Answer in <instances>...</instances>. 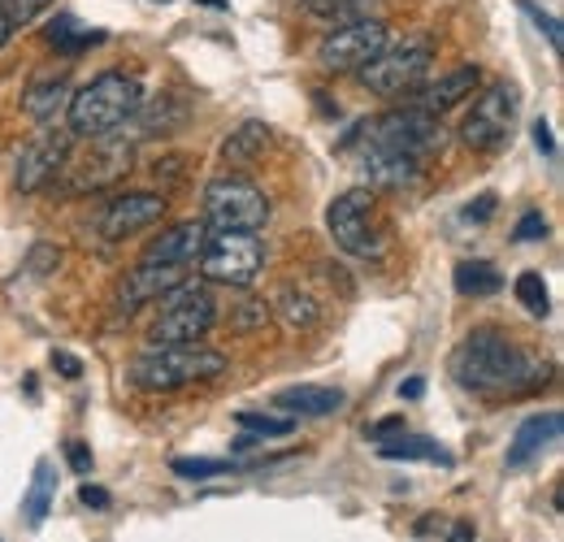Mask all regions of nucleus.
<instances>
[{
  "instance_id": "nucleus-1",
  "label": "nucleus",
  "mask_w": 564,
  "mask_h": 542,
  "mask_svg": "<svg viewBox=\"0 0 564 542\" xmlns=\"http://www.w3.org/2000/svg\"><path fill=\"white\" fill-rule=\"evenodd\" d=\"M452 378L460 391L469 395H487V400H517L530 395L539 387H547L552 365L534 351H525L517 339H508L499 326H478L469 330L460 347L447 360Z\"/></svg>"
},
{
  "instance_id": "nucleus-2",
  "label": "nucleus",
  "mask_w": 564,
  "mask_h": 542,
  "mask_svg": "<svg viewBox=\"0 0 564 542\" xmlns=\"http://www.w3.org/2000/svg\"><path fill=\"white\" fill-rule=\"evenodd\" d=\"M140 109H143L140 78H131L122 69H105L83 91L70 96V105H66V131L74 139L113 136L118 127H127L131 118H140Z\"/></svg>"
},
{
  "instance_id": "nucleus-3",
  "label": "nucleus",
  "mask_w": 564,
  "mask_h": 542,
  "mask_svg": "<svg viewBox=\"0 0 564 542\" xmlns=\"http://www.w3.org/2000/svg\"><path fill=\"white\" fill-rule=\"evenodd\" d=\"M226 373V356L217 347L200 343H148L140 356L127 365L131 387L165 395V391H183L196 382H213Z\"/></svg>"
},
{
  "instance_id": "nucleus-4",
  "label": "nucleus",
  "mask_w": 564,
  "mask_h": 542,
  "mask_svg": "<svg viewBox=\"0 0 564 542\" xmlns=\"http://www.w3.org/2000/svg\"><path fill=\"white\" fill-rule=\"evenodd\" d=\"M326 230L339 252L356 261H382L387 257V235L378 226V200L369 187H348L326 208Z\"/></svg>"
},
{
  "instance_id": "nucleus-5",
  "label": "nucleus",
  "mask_w": 564,
  "mask_h": 542,
  "mask_svg": "<svg viewBox=\"0 0 564 542\" xmlns=\"http://www.w3.org/2000/svg\"><path fill=\"white\" fill-rule=\"evenodd\" d=\"M156 317L148 326V343H200L217 326V300L200 282H178L170 295L156 300Z\"/></svg>"
},
{
  "instance_id": "nucleus-6",
  "label": "nucleus",
  "mask_w": 564,
  "mask_h": 542,
  "mask_svg": "<svg viewBox=\"0 0 564 542\" xmlns=\"http://www.w3.org/2000/svg\"><path fill=\"white\" fill-rule=\"evenodd\" d=\"M430 66H434V44L425 35H409L404 44H387L369 66H360V83H365V91L395 100V96L417 91Z\"/></svg>"
},
{
  "instance_id": "nucleus-7",
  "label": "nucleus",
  "mask_w": 564,
  "mask_h": 542,
  "mask_svg": "<svg viewBox=\"0 0 564 542\" xmlns=\"http://www.w3.org/2000/svg\"><path fill=\"white\" fill-rule=\"evenodd\" d=\"M200 273L221 286H252L257 273L265 270V243L257 239V230H209L205 252L196 257Z\"/></svg>"
},
{
  "instance_id": "nucleus-8",
  "label": "nucleus",
  "mask_w": 564,
  "mask_h": 542,
  "mask_svg": "<svg viewBox=\"0 0 564 542\" xmlns=\"http://www.w3.org/2000/svg\"><path fill=\"white\" fill-rule=\"evenodd\" d=\"M270 221V200L243 174H217L205 183V226L209 230H261Z\"/></svg>"
},
{
  "instance_id": "nucleus-9",
  "label": "nucleus",
  "mask_w": 564,
  "mask_h": 542,
  "mask_svg": "<svg viewBox=\"0 0 564 542\" xmlns=\"http://www.w3.org/2000/svg\"><path fill=\"white\" fill-rule=\"evenodd\" d=\"M517 100L521 91L512 83H487L482 91H474V105L460 122V143L469 152H495L503 148V139L512 136V122H517Z\"/></svg>"
},
{
  "instance_id": "nucleus-10",
  "label": "nucleus",
  "mask_w": 564,
  "mask_h": 542,
  "mask_svg": "<svg viewBox=\"0 0 564 542\" xmlns=\"http://www.w3.org/2000/svg\"><path fill=\"white\" fill-rule=\"evenodd\" d=\"M391 44V26L382 18H356L330 26V35L317 44V66L326 74H348V69L369 66L382 48Z\"/></svg>"
},
{
  "instance_id": "nucleus-11",
  "label": "nucleus",
  "mask_w": 564,
  "mask_h": 542,
  "mask_svg": "<svg viewBox=\"0 0 564 542\" xmlns=\"http://www.w3.org/2000/svg\"><path fill=\"white\" fill-rule=\"evenodd\" d=\"M365 143L400 152V156L422 165L425 156L443 143V122L430 118V113H417V109H391V113H382L365 127Z\"/></svg>"
},
{
  "instance_id": "nucleus-12",
  "label": "nucleus",
  "mask_w": 564,
  "mask_h": 542,
  "mask_svg": "<svg viewBox=\"0 0 564 542\" xmlns=\"http://www.w3.org/2000/svg\"><path fill=\"white\" fill-rule=\"evenodd\" d=\"M70 148H74L70 131H44L40 139H31L22 148V156H18V165H13V187L22 196H31V192L48 187L53 178H62L66 165H70Z\"/></svg>"
},
{
  "instance_id": "nucleus-13",
  "label": "nucleus",
  "mask_w": 564,
  "mask_h": 542,
  "mask_svg": "<svg viewBox=\"0 0 564 542\" xmlns=\"http://www.w3.org/2000/svg\"><path fill=\"white\" fill-rule=\"evenodd\" d=\"M161 217H165V196H156V192H127V196H113L100 208L96 230H100V239L118 243V239H131V235H140L148 226H156Z\"/></svg>"
},
{
  "instance_id": "nucleus-14",
  "label": "nucleus",
  "mask_w": 564,
  "mask_h": 542,
  "mask_svg": "<svg viewBox=\"0 0 564 542\" xmlns=\"http://www.w3.org/2000/svg\"><path fill=\"white\" fill-rule=\"evenodd\" d=\"M178 282H187V273L178 270V265H152V261H143V265H135V270L118 282L113 308H118V317H135L140 308L156 304L161 295H170Z\"/></svg>"
},
{
  "instance_id": "nucleus-15",
  "label": "nucleus",
  "mask_w": 564,
  "mask_h": 542,
  "mask_svg": "<svg viewBox=\"0 0 564 542\" xmlns=\"http://www.w3.org/2000/svg\"><path fill=\"white\" fill-rule=\"evenodd\" d=\"M478 87H482V66H456V69H447V74H438L434 83H422L409 109L438 118V113H447V109L465 105Z\"/></svg>"
},
{
  "instance_id": "nucleus-16",
  "label": "nucleus",
  "mask_w": 564,
  "mask_h": 542,
  "mask_svg": "<svg viewBox=\"0 0 564 542\" xmlns=\"http://www.w3.org/2000/svg\"><path fill=\"white\" fill-rule=\"evenodd\" d=\"M205 239H209V226H205V217H196V221H174V226H165L148 248H143V261H152V265H178V270H187L200 252H205Z\"/></svg>"
},
{
  "instance_id": "nucleus-17",
  "label": "nucleus",
  "mask_w": 564,
  "mask_h": 542,
  "mask_svg": "<svg viewBox=\"0 0 564 542\" xmlns=\"http://www.w3.org/2000/svg\"><path fill=\"white\" fill-rule=\"evenodd\" d=\"M127 165H131V143L100 136L96 148H91V156L83 161V170L74 174L70 192H100V187H109L113 178H122Z\"/></svg>"
},
{
  "instance_id": "nucleus-18",
  "label": "nucleus",
  "mask_w": 564,
  "mask_h": 542,
  "mask_svg": "<svg viewBox=\"0 0 564 542\" xmlns=\"http://www.w3.org/2000/svg\"><path fill=\"white\" fill-rule=\"evenodd\" d=\"M564 434V416L561 412H539V416H525L508 443V469H525L530 460H539L547 447H556Z\"/></svg>"
},
{
  "instance_id": "nucleus-19",
  "label": "nucleus",
  "mask_w": 564,
  "mask_h": 542,
  "mask_svg": "<svg viewBox=\"0 0 564 542\" xmlns=\"http://www.w3.org/2000/svg\"><path fill=\"white\" fill-rule=\"evenodd\" d=\"M360 170L369 178V192H400L422 174L417 161H409L400 152H387V148H373V143H360Z\"/></svg>"
},
{
  "instance_id": "nucleus-20",
  "label": "nucleus",
  "mask_w": 564,
  "mask_h": 542,
  "mask_svg": "<svg viewBox=\"0 0 564 542\" xmlns=\"http://www.w3.org/2000/svg\"><path fill=\"white\" fill-rule=\"evenodd\" d=\"M70 83H66V74H48V78H35V83H26V91H22V113L31 118V122H40V127H53L62 113H66V105H70Z\"/></svg>"
},
{
  "instance_id": "nucleus-21",
  "label": "nucleus",
  "mask_w": 564,
  "mask_h": 542,
  "mask_svg": "<svg viewBox=\"0 0 564 542\" xmlns=\"http://www.w3.org/2000/svg\"><path fill=\"white\" fill-rule=\"evenodd\" d=\"M378 456H382V460H422V465L452 469V452H447L443 443L422 438V434H409V430H400V434L382 438V443H378Z\"/></svg>"
},
{
  "instance_id": "nucleus-22",
  "label": "nucleus",
  "mask_w": 564,
  "mask_h": 542,
  "mask_svg": "<svg viewBox=\"0 0 564 542\" xmlns=\"http://www.w3.org/2000/svg\"><path fill=\"white\" fill-rule=\"evenodd\" d=\"M274 404L291 416H330L344 408V391L339 387H286L274 395Z\"/></svg>"
},
{
  "instance_id": "nucleus-23",
  "label": "nucleus",
  "mask_w": 564,
  "mask_h": 542,
  "mask_svg": "<svg viewBox=\"0 0 564 542\" xmlns=\"http://www.w3.org/2000/svg\"><path fill=\"white\" fill-rule=\"evenodd\" d=\"M44 40H48V48H57V53H83V48H96V44H105V31H91V26H83L74 13H57V18L48 22Z\"/></svg>"
},
{
  "instance_id": "nucleus-24",
  "label": "nucleus",
  "mask_w": 564,
  "mask_h": 542,
  "mask_svg": "<svg viewBox=\"0 0 564 542\" xmlns=\"http://www.w3.org/2000/svg\"><path fill=\"white\" fill-rule=\"evenodd\" d=\"M270 313H282V322L291 326V330H313L317 322H322V308H317V300L308 295V291H300V286H282L279 300H274V308Z\"/></svg>"
},
{
  "instance_id": "nucleus-25",
  "label": "nucleus",
  "mask_w": 564,
  "mask_h": 542,
  "mask_svg": "<svg viewBox=\"0 0 564 542\" xmlns=\"http://www.w3.org/2000/svg\"><path fill=\"white\" fill-rule=\"evenodd\" d=\"M53 495H57V469H53V460H40V465H35V477H31V495H26V503H22L26 525H40V521L48 517Z\"/></svg>"
},
{
  "instance_id": "nucleus-26",
  "label": "nucleus",
  "mask_w": 564,
  "mask_h": 542,
  "mask_svg": "<svg viewBox=\"0 0 564 542\" xmlns=\"http://www.w3.org/2000/svg\"><path fill=\"white\" fill-rule=\"evenodd\" d=\"M265 143H270V127H265V122H243L235 136L221 143V156H226L230 165H243V161L261 156Z\"/></svg>"
},
{
  "instance_id": "nucleus-27",
  "label": "nucleus",
  "mask_w": 564,
  "mask_h": 542,
  "mask_svg": "<svg viewBox=\"0 0 564 542\" xmlns=\"http://www.w3.org/2000/svg\"><path fill=\"white\" fill-rule=\"evenodd\" d=\"M503 286V278L491 261H460L456 265V291L460 295H495Z\"/></svg>"
},
{
  "instance_id": "nucleus-28",
  "label": "nucleus",
  "mask_w": 564,
  "mask_h": 542,
  "mask_svg": "<svg viewBox=\"0 0 564 542\" xmlns=\"http://www.w3.org/2000/svg\"><path fill=\"white\" fill-rule=\"evenodd\" d=\"M517 300H521V308L530 313V317H547L552 313V295H547V286H543V273H534V270H525L521 278H517Z\"/></svg>"
},
{
  "instance_id": "nucleus-29",
  "label": "nucleus",
  "mask_w": 564,
  "mask_h": 542,
  "mask_svg": "<svg viewBox=\"0 0 564 542\" xmlns=\"http://www.w3.org/2000/svg\"><path fill=\"white\" fill-rule=\"evenodd\" d=\"M48 4H53V0H0V9H4V18H9V26H31Z\"/></svg>"
},
{
  "instance_id": "nucleus-30",
  "label": "nucleus",
  "mask_w": 564,
  "mask_h": 542,
  "mask_svg": "<svg viewBox=\"0 0 564 542\" xmlns=\"http://www.w3.org/2000/svg\"><path fill=\"white\" fill-rule=\"evenodd\" d=\"M270 322V304L265 300H248V304H239L235 313H230V326L235 330H257V326H265Z\"/></svg>"
},
{
  "instance_id": "nucleus-31",
  "label": "nucleus",
  "mask_w": 564,
  "mask_h": 542,
  "mask_svg": "<svg viewBox=\"0 0 564 542\" xmlns=\"http://www.w3.org/2000/svg\"><path fill=\"white\" fill-rule=\"evenodd\" d=\"M239 425H243V430H257V434H291V430H295V416H261V412H239Z\"/></svg>"
},
{
  "instance_id": "nucleus-32",
  "label": "nucleus",
  "mask_w": 564,
  "mask_h": 542,
  "mask_svg": "<svg viewBox=\"0 0 564 542\" xmlns=\"http://www.w3.org/2000/svg\"><path fill=\"white\" fill-rule=\"evenodd\" d=\"M517 4H521V13H525V18H530V22H534V26H539V31L547 35V44H552V48L561 53V22H556L552 13H543V9L534 4V0H517Z\"/></svg>"
},
{
  "instance_id": "nucleus-33",
  "label": "nucleus",
  "mask_w": 564,
  "mask_h": 542,
  "mask_svg": "<svg viewBox=\"0 0 564 542\" xmlns=\"http://www.w3.org/2000/svg\"><path fill=\"white\" fill-rule=\"evenodd\" d=\"M174 474L192 477V481H205V477L230 474V465H226V460H174Z\"/></svg>"
},
{
  "instance_id": "nucleus-34",
  "label": "nucleus",
  "mask_w": 564,
  "mask_h": 542,
  "mask_svg": "<svg viewBox=\"0 0 564 542\" xmlns=\"http://www.w3.org/2000/svg\"><path fill=\"white\" fill-rule=\"evenodd\" d=\"M512 239H517V243H534V239H547V217H543V213H525V217L517 221Z\"/></svg>"
},
{
  "instance_id": "nucleus-35",
  "label": "nucleus",
  "mask_w": 564,
  "mask_h": 542,
  "mask_svg": "<svg viewBox=\"0 0 564 542\" xmlns=\"http://www.w3.org/2000/svg\"><path fill=\"white\" fill-rule=\"evenodd\" d=\"M495 196H478V200H469L465 204V213H460V221H469V226H482V221H491V213H495Z\"/></svg>"
},
{
  "instance_id": "nucleus-36",
  "label": "nucleus",
  "mask_w": 564,
  "mask_h": 542,
  "mask_svg": "<svg viewBox=\"0 0 564 542\" xmlns=\"http://www.w3.org/2000/svg\"><path fill=\"white\" fill-rule=\"evenodd\" d=\"M400 430H404V416H387V421L369 425V438H373V443H382V438H391V434H400Z\"/></svg>"
},
{
  "instance_id": "nucleus-37",
  "label": "nucleus",
  "mask_w": 564,
  "mask_h": 542,
  "mask_svg": "<svg viewBox=\"0 0 564 542\" xmlns=\"http://www.w3.org/2000/svg\"><path fill=\"white\" fill-rule=\"evenodd\" d=\"M66 452H70V469H74V474H87V469H91V452H87V443H70Z\"/></svg>"
},
{
  "instance_id": "nucleus-38",
  "label": "nucleus",
  "mask_w": 564,
  "mask_h": 542,
  "mask_svg": "<svg viewBox=\"0 0 564 542\" xmlns=\"http://www.w3.org/2000/svg\"><path fill=\"white\" fill-rule=\"evenodd\" d=\"M57 261H62V257H57V252H53V248H44V243H40V248H35V252H31V270H53V265H57Z\"/></svg>"
},
{
  "instance_id": "nucleus-39",
  "label": "nucleus",
  "mask_w": 564,
  "mask_h": 542,
  "mask_svg": "<svg viewBox=\"0 0 564 542\" xmlns=\"http://www.w3.org/2000/svg\"><path fill=\"white\" fill-rule=\"evenodd\" d=\"M534 143H539V152H547V156H552V152H556V139H552V127H547V122H543V118H539V122H534Z\"/></svg>"
},
{
  "instance_id": "nucleus-40",
  "label": "nucleus",
  "mask_w": 564,
  "mask_h": 542,
  "mask_svg": "<svg viewBox=\"0 0 564 542\" xmlns=\"http://www.w3.org/2000/svg\"><path fill=\"white\" fill-rule=\"evenodd\" d=\"M53 369L66 373V378H78V373H83V365H78L74 356H66V351H53Z\"/></svg>"
},
{
  "instance_id": "nucleus-41",
  "label": "nucleus",
  "mask_w": 564,
  "mask_h": 542,
  "mask_svg": "<svg viewBox=\"0 0 564 542\" xmlns=\"http://www.w3.org/2000/svg\"><path fill=\"white\" fill-rule=\"evenodd\" d=\"M78 499H83L87 508H109V495H105L100 486H83V490H78Z\"/></svg>"
},
{
  "instance_id": "nucleus-42",
  "label": "nucleus",
  "mask_w": 564,
  "mask_h": 542,
  "mask_svg": "<svg viewBox=\"0 0 564 542\" xmlns=\"http://www.w3.org/2000/svg\"><path fill=\"white\" fill-rule=\"evenodd\" d=\"M447 542H474V525H469V521H456L452 534H447Z\"/></svg>"
},
{
  "instance_id": "nucleus-43",
  "label": "nucleus",
  "mask_w": 564,
  "mask_h": 542,
  "mask_svg": "<svg viewBox=\"0 0 564 542\" xmlns=\"http://www.w3.org/2000/svg\"><path fill=\"white\" fill-rule=\"evenodd\" d=\"M400 395H409V400H422V395H425V378H409V382L400 387Z\"/></svg>"
},
{
  "instance_id": "nucleus-44",
  "label": "nucleus",
  "mask_w": 564,
  "mask_h": 542,
  "mask_svg": "<svg viewBox=\"0 0 564 542\" xmlns=\"http://www.w3.org/2000/svg\"><path fill=\"white\" fill-rule=\"evenodd\" d=\"M9 35H13V26H9V18H4V9H0V48L9 44Z\"/></svg>"
}]
</instances>
